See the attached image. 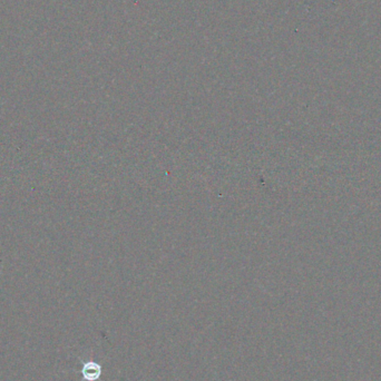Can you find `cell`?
<instances>
[{"label": "cell", "instance_id": "cell-1", "mask_svg": "<svg viewBox=\"0 0 381 381\" xmlns=\"http://www.w3.org/2000/svg\"><path fill=\"white\" fill-rule=\"evenodd\" d=\"M81 374H83L85 380L95 381L101 377L102 368L96 362H87L85 363L83 369H81Z\"/></svg>", "mask_w": 381, "mask_h": 381}]
</instances>
